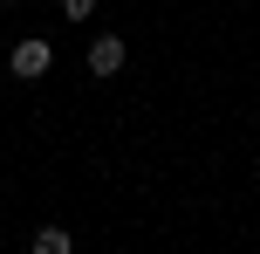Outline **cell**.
I'll return each mask as SVG.
<instances>
[{"mask_svg": "<svg viewBox=\"0 0 260 254\" xmlns=\"http://www.w3.org/2000/svg\"><path fill=\"white\" fill-rule=\"evenodd\" d=\"M7 69H14V76H21V82H41V76H48V69H55V48H48V41H14Z\"/></svg>", "mask_w": 260, "mask_h": 254, "instance_id": "6da1fadb", "label": "cell"}, {"mask_svg": "<svg viewBox=\"0 0 260 254\" xmlns=\"http://www.w3.org/2000/svg\"><path fill=\"white\" fill-rule=\"evenodd\" d=\"M82 62H89V76H123V62H130V48L117 35H96L89 41V55H82Z\"/></svg>", "mask_w": 260, "mask_h": 254, "instance_id": "7a4b0ae2", "label": "cell"}, {"mask_svg": "<svg viewBox=\"0 0 260 254\" xmlns=\"http://www.w3.org/2000/svg\"><path fill=\"white\" fill-rule=\"evenodd\" d=\"M27 254H76V234H69V227H35Z\"/></svg>", "mask_w": 260, "mask_h": 254, "instance_id": "3957f363", "label": "cell"}, {"mask_svg": "<svg viewBox=\"0 0 260 254\" xmlns=\"http://www.w3.org/2000/svg\"><path fill=\"white\" fill-rule=\"evenodd\" d=\"M62 14H69V21H89V14H96V0H62Z\"/></svg>", "mask_w": 260, "mask_h": 254, "instance_id": "277c9868", "label": "cell"}, {"mask_svg": "<svg viewBox=\"0 0 260 254\" xmlns=\"http://www.w3.org/2000/svg\"><path fill=\"white\" fill-rule=\"evenodd\" d=\"M0 7H21V0H0Z\"/></svg>", "mask_w": 260, "mask_h": 254, "instance_id": "5b68a950", "label": "cell"}]
</instances>
